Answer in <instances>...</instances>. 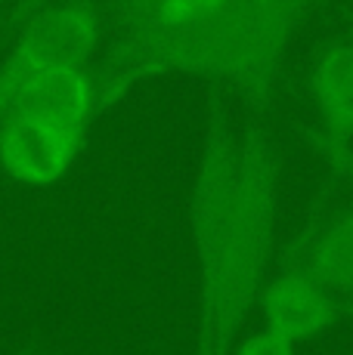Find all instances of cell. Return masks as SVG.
I'll list each match as a JSON object with an SVG mask.
<instances>
[{"label":"cell","instance_id":"1","mask_svg":"<svg viewBox=\"0 0 353 355\" xmlns=\"http://www.w3.org/2000/svg\"><path fill=\"white\" fill-rule=\"evenodd\" d=\"M319 0H223L208 19L158 37H112L97 62L99 114L161 74H202L263 114L285 53Z\"/></svg>","mask_w":353,"mask_h":355},{"label":"cell","instance_id":"2","mask_svg":"<svg viewBox=\"0 0 353 355\" xmlns=\"http://www.w3.org/2000/svg\"><path fill=\"white\" fill-rule=\"evenodd\" d=\"M279 216V158L261 114L239 136V186L229 226L199 269L195 355H233L273 263Z\"/></svg>","mask_w":353,"mask_h":355},{"label":"cell","instance_id":"3","mask_svg":"<svg viewBox=\"0 0 353 355\" xmlns=\"http://www.w3.org/2000/svg\"><path fill=\"white\" fill-rule=\"evenodd\" d=\"M103 6L97 0H56L38 10L13 34L0 59H10L31 71L97 65L103 46Z\"/></svg>","mask_w":353,"mask_h":355},{"label":"cell","instance_id":"4","mask_svg":"<svg viewBox=\"0 0 353 355\" xmlns=\"http://www.w3.org/2000/svg\"><path fill=\"white\" fill-rule=\"evenodd\" d=\"M254 309L261 312V327L291 340L295 346L344 324L341 297L316 282L295 257H285L279 272L267 278Z\"/></svg>","mask_w":353,"mask_h":355},{"label":"cell","instance_id":"5","mask_svg":"<svg viewBox=\"0 0 353 355\" xmlns=\"http://www.w3.org/2000/svg\"><path fill=\"white\" fill-rule=\"evenodd\" d=\"M90 130L22 114L0 127V170L13 182L44 189L59 182L78 164Z\"/></svg>","mask_w":353,"mask_h":355},{"label":"cell","instance_id":"6","mask_svg":"<svg viewBox=\"0 0 353 355\" xmlns=\"http://www.w3.org/2000/svg\"><path fill=\"white\" fill-rule=\"evenodd\" d=\"M310 93L322 114V130L350 142L353 136V31L316 50L310 62Z\"/></svg>","mask_w":353,"mask_h":355},{"label":"cell","instance_id":"7","mask_svg":"<svg viewBox=\"0 0 353 355\" xmlns=\"http://www.w3.org/2000/svg\"><path fill=\"white\" fill-rule=\"evenodd\" d=\"M288 257L338 297H353V204L322 226H310Z\"/></svg>","mask_w":353,"mask_h":355},{"label":"cell","instance_id":"8","mask_svg":"<svg viewBox=\"0 0 353 355\" xmlns=\"http://www.w3.org/2000/svg\"><path fill=\"white\" fill-rule=\"evenodd\" d=\"M223 0H108L103 22L115 37H158L208 19Z\"/></svg>","mask_w":353,"mask_h":355},{"label":"cell","instance_id":"9","mask_svg":"<svg viewBox=\"0 0 353 355\" xmlns=\"http://www.w3.org/2000/svg\"><path fill=\"white\" fill-rule=\"evenodd\" d=\"M301 136L338 176H344V180L353 182V148H350V142L338 139V136L325 133L322 127H310V124L301 127Z\"/></svg>","mask_w":353,"mask_h":355},{"label":"cell","instance_id":"10","mask_svg":"<svg viewBox=\"0 0 353 355\" xmlns=\"http://www.w3.org/2000/svg\"><path fill=\"white\" fill-rule=\"evenodd\" d=\"M233 355H297V346L267 327H257L251 334H242L239 343L233 346Z\"/></svg>","mask_w":353,"mask_h":355},{"label":"cell","instance_id":"11","mask_svg":"<svg viewBox=\"0 0 353 355\" xmlns=\"http://www.w3.org/2000/svg\"><path fill=\"white\" fill-rule=\"evenodd\" d=\"M50 3H56V0H16V10H13V19H10V40L38 10H44V6H50Z\"/></svg>","mask_w":353,"mask_h":355},{"label":"cell","instance_id":"12","mask_svg":"<svg viewBox=\"0 0 353 355\" xmlns=\"http://www.w3.org/2000/svg\"><path fill=\"white\" fill-rule=\"evenodd\" d=\"M16 10V0H0V56L10 46V19Z\"/></svg>","mask_w":353,"mask_h":355},{"label":"cell","instance_id":"13","mask_svg":"<svg viewBox=\"0 0 353 355\" xmlns=\"http://www.w3.org/2000/svg\"><path fill=\"white\" fill-rule=\"evenodd\" d=\"M341 318H344V324H353V297H341Z\"/></svg>","mask_w":353,"mask_h":355},{"label":"cell","instance_id":"14","mask_svg":"<svg viewBox=\"0 0 353 355\" xmlns=\"http://www.w3.org/2000/svg\"><path fill=\"white\" fill-rule=\"evenodd\" d=\"M19 355H47V352H44V349H22Z\"/></svg>","mask_w":353,"mask_h":355},{"label":"cell","instance_id":"15","mask_svg":"<svg viewBox=\"0 0 353 355\" xmlns=\"http://www.w3.org/2000/svg\"><path fill=\"white\" fill-rule=\"evenodd\" d=\"M350 25H353V16H350Z\"/></svg>","mask_w":353,"mask_h":355}]
</instances>
